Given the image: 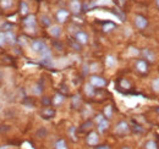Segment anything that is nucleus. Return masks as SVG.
<instances>
[{"label":"nucleus","mask_w":159,"mask_h":149,"mask_svg":"<svg viewBox=\"0 0 159 149\" xmlns=\"http://www.w3.org/2000/svg\"><path fill=\"white\" fill-rule=\"evenodd\" d=\"M80 105H81V98H80V95H74L72 97V100H71V106L74 109H79Z\"/></svg>","instance_id":"21"},{"label":"nucleus","mask_w":159,"mask_h":149,"mask_svg":"<svg viewBox=\"0 0 159 149\" xmlns=\"http://www.w3.org/2000/svg\"><path fill=\"white\" fill-rule=\"evenodd\" d=\"M64 100H65V95L62 93H57L52 99V104L55 105V106H59L64 103Z\"/></svg>","instance_id":"12"},{"label":"nucleus","mask_w":159,"mask_h":149,"mask_svg":"<svg viewBox=\"0 0 159 149\" xmlns=\"http://www.w3.org/2000/svg\"><path fill=\"white\" fill-rule=\"evenodd\" d=\"M40 23H42L44 27H50V26H52V21H50V19H49L47 15H42V16H40Z\"/></svg>","instance_id":"24"},{"label":"nucleus","mask_w":159,"mask_h":149,"mask_svg":"<svg viewBox=\"0 0 159 149\" xmlns=\"http://www.w3.org/2000/svg\"><path fill=\"white\" fill-rule=\"evenodd\" d=\"M121 86H122V87H126V88L130 87V84H129V82H127L126 79H122V81H121Z\"/></svg>","instance_id":"34"},{"label":"nucleus","mask_w":159,"mask_h":149,"mask_svg":"<svg viewBox=\"0 0 159 149\" xmlns=\"http://www.w3.org/2000/svg\"><path fill=\"white\" fill-rule=\"evenodd\" d=\"M54 115H55V111L53 109H50V108H44L42 110V116L44 119H52Z\"/></svg>","instance_id":"18"},{"label":"nucleus","mask_w":159,"mask_h":149,"mask_svg":"<svg viewBox=\"0 0 159 149\" xmlns=\"http://www.w3.org/2000/svg\"><path fill=\"white\" fill-rule=\"evenodd\" d=\"M75 132H76V129H75L74 126H71V127H70V130H69V134H70V137H71V139H72L74 142H76V141H77Z\"/></svg>","instance_id":"27"},{"label":"nucleus","mask_w":159,"mask_h":149,"mask_svg":"<svg viewBox=\"0 0 159 149\" xmlns=\"http://www.w3.org/2000/svg\"><path fill=\"white\" fill-rule=\"evenodd\" d=\"M86 141H87V144H88V146H91V147H96V146L98 144V142H99V136H98L97 132L92 131V132H89V133L87 134Z\"/></svg>","instance_id":"5"},{"label":"nucleus","mask_w":159,"mask_h":149,"mask_svg":"<svg viewBox=\"0 0 159 149\" xmlns=\"http://www.w3.org/2000/svg\"><path fill=\"white\" fill-rule=\"evenodd\" d=\"M49 33L54 38H59L61 36V28L59 26H50L49 27Z\"/></svg>","instance_id":"14"},{"label":"nucleus","mask_w":159,"mask_h":149,"mask_svg":"<svg viewBox=\"0 0 159 149\" xmlns=\"http://www.w3.org/2000/svg\"><path fill=\"white\" fill-rule=\"evenodd\" d=\"M89 126H92V122L91 121H87L86 124L82 125V130H87V129H89Z\"/></svg>","instance_id":"33"},{"label":"nucleus","mask_w":159,"mask_h":149,"mask_svg":"<svg viewBox=\"0 0 159 149\" xmlns=\"http://www.w3.org/2000/svg\"><path fill=\"white\" fill-rule=\"evenodd\" d=\"M30 12V7H28V4L26 1H20V14L25 17L27 16Z\"/></svg>","instance_id":"16"},{"label":"nucleus","mask_w":159,"mask_h":149,"mask_svg":"<svg viewBox=\"0 0 159 149\" xmlns=\"http://www.w3.org/2000/svg\"><path fill=\"white\" fill-rule=\"evenodd\" d=\"M4 44H6V39H5V34H4V32H0V47H2Z\"/></svg>","instance_id":"30"},{"label":"nucleus","mask_w":159,"mask_h":149,"mask_svg":"<svg viewBox=\"0 0 159 149\" xmlns=\"http://www.w3.org/2000/svg\"><path fill=\"white\" fill-rule=\"evenodd\" d=\"M96 149H110L109 147H107V146H100V147H97Z\"/></svg>","instance_id":"36"},{"label":"nucleus","mask_w":159,"mask_h":149,"mask_svg":"<svg viewBox=\"0 0 159 149\" xmlns=\"http://www.w3.org/2000/svg\"><path fill=\"white\" fill-rule=\"evenodd\" d=\"M11 29H12V25L4 23V26H2V32H7V31H11Z\"/></svg>","instance_id":"29"},{"label":"nucleus","mask_w":159,"mask_h":149,"mask_svg":"<svg viewBox=\"0 0 159 149\" xmlns=\"http://www.w3.org/2000/svg\"><path fill=\"white\" fill-rule=\"evenodd\" d=\"M157 4H158V6H159V0H157Z\"/></svg>","instance_id":"38"},{"label":"nucleus","mask_w":159,"mask_h":149,"mask_svg":"<svg viewBox=\"0 0 159 149\" xmlns=\"http://www.w3.org/2000/svg\"><path fill=\"white\" fill-rule=\"evenodd\" d=\"M103 119H104V115H103V114H99V115H97V116H96L94 121H96V122L98 124V122H100V121H102Z\"/></svg>","instance_id":"31"},{"label":"nucleus","mask_w":159,"mask_h":149,"mask_svg":"<svg viewBox=\"0 0 159 149\" xmlns=\"http://www.w3.org/2000/svg\"><path fill=\"white\" fill-rule=\"evenodd\" d=\"M22 25L27 28V29H34L37 26V20L34 15H27L22 19Z\"/></svg>","instance_id":"2"},{"label":"nucleus","mask_w":159,"mask_h":149,"mask_svg":"<svg viewBox=\"0 0 159 149\" xmlns=\"http://www.w3.org/2000/svg\"><path fill=\"white\" fill-rule=\"evenodd\" d=\"M103 115H104L105 119H110L113 116V106L111 105H107L104 108V114Z\"/></svg>","instance_id":"25"},{"label":"nucleus","mask_w":159,"mask_h":149,"mask_svg":"<svg viewBox=\"0 0 159 149\" xmlns=\"http://www.w3.org/2000/svg\"><path fill=\"white\" fill-rule=\"evenodd\" d=\"M17 43H19L20 45H25V44H26V37H20L17 39Z\"/></svg>","instance_id":"32"},{"label":"nucleus","mask_w":159,"mask_h":149,"mask_svg":"<svg viewBox=\"0 0 159 149\" xmlns=\"http://www.w3.org/2000/svg\"><path fill=\"white\" fill-rule=\"evenodd\" d=\"M5 34V39H6V44H10V45H14L17 43V37L15 36V33L12 31H7V32H4Z\"/></svg>","instance_id":"10"},{"label":"nucleus","mask_w":159,"mask_h":149,"mask_svg":"<svg viewBox=\"0 0 159 149\" xmlns=\"http://www.w3.org/2000/svg\"><path fill=\"white\" fill-rule=\"evenodd\" d=\"M144 149H158V146L154 141H147L144 144Z\"/></svg>","instance_id":"26"},{"label":"nucleus","mask_w":159,"mask_h":149,"mask_svg":"<svg viewBox=\"0 0 159 149\" xmlns=\"http://www.w3.org/2000/svg\"><path fill=\"white\" fill-rule=\"evenodd\" d=\"M130 132V126L126 121H120L119 124L115 126V133L118 136H125Z\"/></svg>","instance_id":"3"},{"label":"nucleus","mask_w":159,"mask_h":149,"mask_svg":"<svg viewBox=\"0 0 159 149\" xmlns=\"http://www.w3.org/2000/svg\"><path fill=\"white\" fill-rule=\"evenodd\" d=\"M55 17H57V21L59 23H64L67 20V17H69V11L67 10H64V9H60V10L57 11Z\"/></svg>","instance_id":"9"},{"label":"nucleus","mask_w":159,"mask_h":149,"mask_svg":"<svg viewBox=\"0 0 159 149\" xmlns=\"http://www.w3.org/2000/svg\"><path fill=\"white\" fill-rule=\"evenodd\" d=\"M136 69H137V71L141 72V74H147L148 66H147L146 60H137L136 61Z\"/></svg>","instance_id":"11"},{"label":"nucleus","mask_w":159,"mask_h":149,"mask_svg":"<svg viewBox=\"0 0 159 149\" xmlns=\"http://www.w3.org/2000/svg\"><path fill=\"white\" fill-rule=\"evenodd\" d=\"M105 65H107L108 67H114V66L116 65V59L113 55H108L107 59H105Z\"/></svg>","instance_id":"19"},{"label":"nucleus","mask_w":159,"mask_h":149,"mask_svg":"<svg viewBox=\"0 0 159 149\" xmlns=\"http://www.w3.org/2000/svg\"><path fill=\"white\" fill-rule=\"evenodd\" d=\"M142 55H143V57H144L146 60H148V61H151V62H153V61L156 60L154 53H152L149 49H144V50L142 52Z\"/></svg>","instance_id":"17"},{"label":"nucleus","mask_w":159,"mask_h":149,"mask_svg":"<svg viewBox=\"0 0 159 149\" xmlns=\"http://www.w3.org/2000/svg\"><path fill=\"white\" fill-rule=\"evenodd\" d=\"M147 25H148V22H147V19L144 16H141V15L135 16V26L139 29H144L147 27Z\"/></svg>","instance_id":"8"},{"label":"nucleus","mask_w":159,"mask_h":149,"mask_svg":"<svg viewBox=\"0 0 159 149\" xmlns=\"http://www.w3.org/2000/svg\"><path fill=\"white\" fill-rule=\"evenodd\" d=\"M74 37H75V40L81 45H84V44L88 43V34L86 32H83V31H77L74 34Z\"/></svg>","instance_id":"6"},{"label":"nucleus","mask_w":159,"mask_h":149,"mask_svg":"<svg viewBox=\"0 0 159 149\" xmlns=\"http://www.w3.org/2000/svg\"><path fill=\"white\" fill-rule=\"evenodd\" d=\"M122 149H130V148H129V147H124Z\"/></svg>","instance_id":"37"},{"label":"nucleus","mask_w":159,"mask_h":149,"mask_svg":"<svg viewBox=\"0 0 159 149\" xmlns=\"http://www.w3.org/2000/svg\"><path fill=\"white\" fill-rule=\"evenodd\" d=\"M82 10V4L80 2V0H71L70 1V11L74 15H79Z\"/></svg>","instance_id":"7"},{"label":"nucleus","mask_w":159,"mask_h":149,"mask_svg":"<svg viewBox=\"0 0 159 149\" xmlns=\"http://www.w3.org/2000/svg\"><path fill=\"white\" fill-rule=\"evenodd\" d=\"M54 149H67V144H66L65 139H62V138L58 139L54 144Z\"/></svg>","instance_id":"20"},{"label":"nucleus","mask_w":159,"mask_h":149,"mask_svg":"<svg viewBox=\"0 0 159 149\" xmlns=\"http://www.w3.org/2000/svg\"><path fill=\"white\" fill-rule=\"evenodd\" d=\"M114 28H115V25L113 22H107V23L103 25V32H105V33L111 32Z\"/></svg>","instance_id":"23"},{"label":"nucleus","mask_w":159,"mask_h":149,"mask_svg":"<svg viewBox=\"0 0 159 149\" xmlns=\"http://www.w3.org/2000/svg\"><path fill=\"white\" fill-rule=\"evenodd\" d=\"M31 48L34 53L39 54L40 56L43 55H47V54H50V50L49 48L47 47V44L43 42V40H39V39H36L31 43Z\"/></svg>","instance_id":"1"},{"label":"nucleus","mask_w":159,"mask_h":149,"mask_svg":"<svg viewBox=\"0 0 159 149\" xmlns=\"http://www.w3.org/2000/svg\"><path fill=\"white\" fill-rule=\"evenodd\" d=\"M12 6H14V0H0L1 10H10Z\"/></svg>","instance_id":"15"},{"label":"nucleus","mask_w":159,"mask_h":149,"mask_svg":"<svg viewBox=\"0 0 159 149\" xmlns=\"http://www.w3.org/2000/svg\"><path fill=\"white\" fill-rule=\"evenodd\" d=\"M42 103H43L44 105H48V104H50V100H49L48 98H44V99H42Z\"/></svg>","instance_id":"35"},{"label":"nucleus","mask_w":159,"mask_h":149,"mask_svg":"<svg viewBox=\"0 0 159 149\" xmlns=\"http://www.w3.org/2000/svg\"><path fill=\"white\" fill-rule=\"evenodd\" d=\"M89 83L94 87V88H103L107 86V81L100 77V76H91L89 78Z\"/></svg>","instance_id":"4"},{"label":"nucleus","mask_w":159,"mask_h":149,"mask_svg":"<svg viewBox=\"0 0 159 149\" xmlns=\"http://www.w3.org/2000/svg\"><path fill=\"white\" fill-rule=\"evenodd\" d=\"M84 93L87 94L88 97H93L94 95V87L91 83H87L84 86Z\"/></svg>","instance_id":"22"},{"label":"nucleus","mask_w":159,"mask_h":149,"mask_svg":"<svg viewBox=\"0 0 159 149\" xmlns=\"http://www.w3.org/2000/svg\"><path fill=\"white\" fill-rule=\"evenodd\" d=\"M97 125H98V132L99 133H104L105 131H108V129H109V120L104 117Z\"/></svg>","instance_id":"13"},{"label":"nucleus","mask_w":159,"mask_h":149,"mask_svg":"<svg viewBox=\"0 0 159 149\" xmlns=\"http://www.w3.org/2000/svg\"><path fill=\"white\" fill-rule=\"evenodd\" d=\"M152 88H153L154 92H159V78H156L152 82Z\"/></svg>","instance_id":"28"}]
</instances>
